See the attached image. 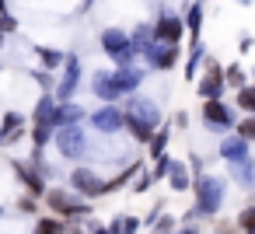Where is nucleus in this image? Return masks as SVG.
<instances>
[{
	"label": "nucleus",
	"mask_w": 255,
	"mask_h": 234,
	"mask_svg": "<svg viewBox=\"0 0 255 234\" xmlns=\"http://www.w3.org/2000/svg\"><path fill=\"white\" fill-rule=\"evenodd\" d=\"M192 189H196V210H199L203 217L220 213L224 196H227V182H224V178H217V175H199V178L192 182Z\"/></svg>",
	"instance_id": "obj_1"
},
{
	"label": "nucleus",
	"mask_w": 255,
	"mask_h": 234,
	"mask_svg": "<svg viewBox=\"0 0 255 234\" xmlns=\"http://www.w3.org/2000/svg\"><path fill=\"white\" fill-rule=\"evenodd\" d=\"M98 42H102V49H105V56L109 60H116V67H129L133 63V42H129V32H123V28H105L102 35H98Z\"/></svg>",
	"instance_id": "obj_2"
},
{
	"label": "nucleus",
	"mask_w": 255,
	"mask_h": 234,
	"mask_svg": "<svg viewBox=\"0 0 255 234\" xmlns=\"http://www.w3.org/2000/svg\"><path fill=\"white\" fill-rule=\"evenodd\" d=\"M46 203H49V210H53L56 217H84V213H91V206L81 199V192L74 196V192H67V189H49V192H46Z\"/></svg>",
	"instance_id": "obj_3"
},
{
	"label": "nucleus",
	"mask_w": 255,
	"mask_h": 234,
	"mask_svg": "<svg viewBox=\"0 0 255 234\" xmlns=\"http://www.w3.org/2000/svg\"><path fill=\"white\" fill-rule=\"evenodd\" d=\"M53 140H56V150H60L63 157H70V161H77V157L88 150V133H84L81 122H77V126H60Z\"/></svg>",
	"instance_id": "obj_4"
},
{
	"label": "nucleus",
	"mask_w": 255,
	"mask_h": 234,
	"mask_svg": "<svg viewBox=\"0 0 255 234\" xmlns=\"http://www.w3.org/2000/svg\"><path fill=\"white\" fill-rule=\"evenodd\" d=\"M203 122H206L213 133H227V129H234V126H238V122H234L231 105H227V102H220V98H203Z\"/></svg>",
	"instance_id": "obj_5"
},
{
	"label": "nucleus",
	"mask_w": 255,
	"mask_h": 234,
	"mask_svg": "<svg viewBox=\"0 0 255 234\" xmlns=\"http://www.w3.org/2000/svg\"><path fill=\"white\" fill-rule=\"evenodd\" d=\"M91 126H95L98 133H105V136H116V133L126 129V112H123L116 102H105L102 109L91 112Z\"/></svg>",
	"instance_id": "obj_6"
},
{
	"label": "nucleus",
	"mask_w": 255,
	"mask_h": 234,
	"mask_svg": "<svg viewBox=\"0 0 255 234\" xmlns=\"http://www.w3.org/2000/svg\"><path fill=\"white\" fill-rule=\"evenodd\" d=\"M182 35H185V21H182L178 14H171V11H161L157 21H154V39H157V42H171V46H178Z\"/></svg>",
	"instance_id": "obj_7"
},
{
	"label": "nucleus",
	"mask_w": 255,
	"mask_h": 234,
	"mask_svg": "<svg viewBox=\"0 0 255 234\" xmlns=\"http://www.w3.org/2000/svg\"><path fill=\"white\" fill-rule=\"evenodd\" d=\"M77 84H81V60L70 53L67 63H63V77H60V84L53 88V98H56V102H70L74 91H77Z\"/></svg>",
	"instance_id": "obj_8"
},
{
	"label": "nucleus",
	"mask_w": 255,
	"mask_h": 234,
	"mask_svg": "<svg viewBox=\"0 0 255 234\" xmlns=\"http://www.w3.org/2000/svg\"><path fill=\"white\" fill-rule=\"evenodd\" d=\"M224 88H227V81H224V67L210 60L206 70H203V77L196 81V91H199V98H220Z\"/></svg>",
	"instance_id": "obj_9"
},
{
	"label": "nucleus",
	"mask_w": 255,
	"mask_h": 234,
	"mask_svg": "<svg viewBox=\"0 0 255 234\" xmlns=\"http://www.w3.org/2000/svg\"><path fill=\"white\" fill-rule=\"evenodd\" d=\"M143 60H147V67H150V70L168 74V70H175V67H178V46H171V42H154V49H150Z\"/></svg>",
	"instance_id": "obj_10"
},
{
	"label": "nucleus",
	"mask_w": 255,
	"mask_h": 234,
	"mask_svg": "<svg viewBox=\"0 0 255 234\" xmlns=\"http://www.w3.org/2000/svg\"><path fill=\"white\" fill-rule=\"evenodd\" d=\"M91 91H95V98H102V102H119V98H126V91H123L119 81H116V70H98V74L91 77Z\"/></svg>",
	"instance_id": "obj_11"
},
{
	"label": "nucleus",
	"mask_w": 255,
	"mask_h": 234,
	"mask_svg": "<svg viewBox=\"0 0 255 234\" xmlns=\"http://www.w3.org/2000/svg\"><path fill=\"white\" fill-rule=\"evenodd\" d=\"M126 116H129V119H140V122H147V126H161V112H157V105H154L150 98H143V95H133V98H129Z\"/></svg>",
	"instance_id": "obj_12"
},
{
	"label": "nucleus",
	"mask_w": 255,
	"mask_h": 234,
	"mask_svg": "<svg viewBox=\"0 0 255 234\" xmlns=\"http://www.w3.org/2000/svg\"><path fill=\"white\" fill-rule=\"evenodd\" d=\"M70 189L74 192H81V196H102V178L91 171V168H77L74 175H70Z\"/></svg>",
	"instance_id": "obj_13"
},
{
	"label": "nucleus",
	"mask_w": 255,
	"mask_h": 234,
	"mask_svg": "<svg viewBox=\"0 0 255 234\" xmlns=\"http://www.w3.org/2000/svg\"><path fill=\"white\" fill-rule=\"evenodd\" d=\"M129 42H133V53H136V60H143L150 49H154V21H140L133 32H129Z\"/></svg>",
	"instance_id": "obj_14"
},
{
	"label": "nucleus",
	"mask_w": 255,
	"mask_h": 234,
	"mask_svg": "<svg viewBox=\"0 0 255 234\" xmlns=\"http://www.w3.org/2000/svg\"><path fill=\"white\" fill-rule=\"evenodd\" d=\"M14 171H18L21 185H28V192H32V196H46V192H49V189H46V175H42V171H35V168H28V164H21V161H14Z\"/></svg>",
	"instance_id": "obj_15"
},
{
	"label": "nucleus",
	"mask_w": 255,
	"mask_h": 234,
	"mask_svg": "<svg viewBox=\"0 0 255 234\" xmlns=\"http://www.w3.org/2000/svg\"><path fill=\"white\" fill-rule=\"evenodd\" d=\"M84 119V109L81 105H74V102H56V109H53V126L60 129V126H77Z\"/></svg>",
	"instance_id": "obj_16"
},
{
	"label": "nucleus",
	"mask_w": 255,
	"mask_h": 234,
	"mask_svg": "<svg viewBox=\"0 0 255 234\" xmlns=\"http://www.w3.org/2000/svg\"><path fill=\"white\" fill-rule=\"evenodd\" d=\"M116 81H119V88H123L126 95H136V88L143 84V70H140L136 63H129V67H119V70H116Z\"/></svg>",
	"instance_id": "obj_17"
},
{
	"label": "nucleus",
	"mask_w": 255,
	"mask_h": 234,
	"mask_svg": "<svg viewBox=\"0 0 255 234\" xmlns=\"http://www.w3.org/2000/svg\"><path fill=\"white\" fill-rule=\"evenodd\" d=\"M227 164L231 161H241V157H248V140H241L238 133L234 136H227V140H220V150H217Z\"/></svg>",
	"instance_id": "obj_18"
},
{
	"label": "nucleus",
	"mask_w": 255,
	"mask_h": 234,
	"mask_svg": "<svg viewBox=\"0 0 255 234\" xmlns=\"http://www.w3.org/2000/svg\"><path fill=\"white\" fill-rule=\"evenodd\" d=\"M18 136H25V116L21 112H7L4 116V126H0V143H11Z\"/></svg>",
	"instance_id": "obj_19"
},
{
	"label": "nucleus",
	"mask_w": 255,
	"mask_h": 234,
	"mask_svg": "<svg viewBox=\"0 0 255 234\" xmlns=\"http://www.w3.org/2000/svg\"><path fill=\"white\" fill-rule=\"evenodd\" d=\"M182 14H185V18H182V21H185V32L192 35V42H199V35H203V4H199V0H192Z\"/></svg>",
	"instance_id": "obj_20"
},
{
	"label": "nucleus",
	"mask_w": 255,
	"mask_h": 234,
	"mask_svg": "<svg viewBox=\"0 0 255 234\" xmlns=\"http://www.w3.org/2000/svg\"><path fill=\"white\" fill-rule=\"evenodd\" d=\"M227 168H231V178L238 185H255V161H252V154L241 157V161H231Z\"/></svg>",
	"instance_id": "obj_21"
},
{
	"label": "nucleus",
	"mask_w": 255,
	"mask_h": 234,
	"mask_svg": "<svg viewBox=\"0 0 255 234\" xmlns=\"http://www.w3.org/2000/svg\"><path fill=\"white\" fill-rule=\"evenodd\" d=\"M168 182L175 192H189L192 189V178H189V168L182 161H171V171H168Z\"/></svg>",
	"instance_id": "obj_22"
},
{
	"label": "nucleus",
	"mask_w": 255,
	"mask_h": 234,
	"mask_svg": "<svg viewBox=\"0 0 255 234\" xmlns=\"http://www.w3.org/2000/svg\"><path fill=\"white\" fill-rule=\"evenodd\" d=\"M126 133H129L136 143H150V136L157 133V126H147V122H140V119H129V116H126Z\"/></svg>",
	"instance_id": "obj_23"
},
{
	"label": "nucleus",
	"mask_w": 255,
	"mask_h": 234,
	"mask_svg": "<svg viewBox=\"0 0 255 234\" xmlns=\"http://www.w3.org/2000/svg\"><path fill=\"white\" fill-rule=\"evenodd\" d=\"M203 60H206V49H203V42H192V53H189V60H185V81H189V84H192V77L199 74Z\"/></svg>",
	"instance_id": "obj_24"
},
{
	"label": "nucleus",
	"mask_w": 255,
	"mask_h": 234,
	"mask_svg": "<svg viewBox=\"0 0 255 234\" xmlns=\"http://www.w3.org/2000/svg\"><path fill=\"white\" fill-rule=\"evenodd\" d=\"M53 109H56V98L46 91L39 102H35V112H32V122H53Z\"/></svg>",
	"instance_id": "obj_25"
},
{
	"label": "nucleus",
	"mask_w": 255,
	"mask_h": 234,
	"mask_svg": "<svg viewBox=\"0 0 255 234\" xmlns=\"http://www.w3.org/2000/svg\"><path fill=\"white\" fill-rule=\"evenodd\" d=\"M168 140H171V129H168V126H157V133H154V136H150V143H147V150H150V157H154V161H157V157H164Z\"/></svg>",
	"instance_id": "obj_26"
},
{
	"label": "nucleus",
	"mask_w": 255,
	"mask_h": 234,
	"mask_svg": "<svg viewBox=\"0 0 255 234\" xmlns=\"http://www.w3.org/2000/svg\"><path fill=\"white\" fill-rule=\"evenodd\" d=\"M35 56L42 60V67H46V70H56V67H63V63H67V56H63L60 49H49V46H35Z\"/></svg>",
	"instance_id": "obj_27"
},
{
	"label": "nucleus",
	"mask_w": 255,
	"mask_h": 234,
	"mask_svg": "<svg viewBox=\"0 0 255 234\" xmlns=\"http://www.w3.org/2000/svg\"><path fill=\"white\" fill-rule=\"evenodd\" d=\"M234 105H238L245 116H252V112H255V84L238 88V91H234Z\"/></svg>",
	"instance_id": "obj_28"
},
{
	"label": "nucleus",
	"mask_w": 255,
	"mask_h": 234,
	"mask_svg": "<svg viewBox=\"0 0 255 234\" xmlns=\"http://www.w3.org/2000/svg\"><path fill=\"white\" fill-rule=\"evenodd\" d=\"M32 234H67V224H63V217H42Z\"/></svg>",
	"instance_id": "obj_29"
},
{
	"label": "nucleus",
	"mask_w": 255,
	"mask_h": 234,
	"mask_svg": "<svg viewBox=\"0 0 255 234\" xmlns=\"http://www.w3.org/2000/svg\"><path fill=\"white\" fill-rule=\"evenodd\" d=\"M224 81H227V88H245L248 81H245V70H241V63H231V67H224Z\"/></svg>",
	"instance_id": "obj_30"
},
{
	"label": "nucleus",
	"mask_w": 255,
	"mask_h": 234,
	"mask_svg": "<svg viewBox=\"0 0 255 234\" xmlns=\"http://www.w3.org/2000/svg\"><path fill=\"white\" fill-rule=\"evenodd\" d=\"M234 129H238V136H241V140L255 143V112H252V116H245V119H241V122H238Z\"/></svg>",
	"instance_id": "obj_31"
},
{
	"label": "nucleus",
	"mask_w": 255,
	"mask_h": 234,
	"mask_svg": "<svg viewBox=\"0 0 255 234\" xmlns=\"http://www.w3.org/2000/svg\"><path fill=\"white\" fill-rule=\"evenodd\" d=\"M238 227H241V231H255V206H245V210L238 213Z\"/></svg>",
	"instance_id": "obj_32"
},
{
	"label": "nucleus",
	"mask_w": 255,
	"mask_h": 234,
	"mask_svg": "<svg viewBox=\"0 0 255 234\" xmlns=\"http://www.w3.org/2000/svg\"><path fill=\"white\" fill-rule=\"evenodd\" d=\"M154 234H175V217H168V213L157 217L154 220Z\"/></svg>",
	"instance_id": "obj_33"
},
{
	"label": "nucleus",
	"mask_w": 255,
	"mask_h": 234,
	"mask_svg": "<svg viewBox=\"0 0 255 234\" xmlns=\"http://www.w3.org/2000/svg\"><path fill=\"white\" fill-rule=\"evenodd\" d=\"M154 182H157V178H154V171H140V175H136V182H133V189H136V192H147Z\"/></svg>",
	"instance_id": "obj_34"
},
{
	"label": "nucleus",
	"mask_w": 255,
	"mask_h": 234,
	"mask_svg": "<svg viewBox=\"0 0 255 234\" xmlns=\"http://www.w3.org/2000/svg\"><path fill=\"white\" fill-rule=\"evenodd\" d=\"M168 171H171V157H168V154H164V157H157V168H154V178H157V182H161V178H164V175H168Z\"/></svg>",
	"instance_id": "obj_35"
},
{
	"label": "nucleus",
	"mask_w": 255,
	"mask_h": 234,
	"mask_svg": "<svg viewBox=\"0 0 255 234\" xmlns=\"http://www.w3.org/2000/svg\"><path fill=\"white\" fill-rule=\"evenodd\" d=\"M18 210L21 213H35V196H21L18 199Z\"/></svg>",
	"instance_id": "obj_36"
},
{
	"label": "nucleus",
	"mask_w": 255,
	"mask_h": 234,
	"mask_svg": "<svg viewBox=\"0 0 255 234\" xmlns=\"http://www.w3.org/2000/svg\"><path fill=\"white\" fill-rule=\"evenodd\" d=\"M136 227H140V220H133V217H123V234H136Z\"/></svg>",
	"instance_id": "obj_37"
},
{
	"label": "nucleus",
	"mask_w": 255,
	"mask_h": 234,
	"mask_svg": "<svg viewBox=\"0 0 255 234\" xmlns=\"http://www.w3.org/2000/svg\"><path fill=\"white\" fill-rule=\"evenodd\" d=\"M0 28H4V32H18V21L11 14H4V18H0Z\"/></svg>",
	"instance_id": "obj_38"
},
{
	"label": "nucleus",
	"mask_w": 255,
	"mask_h": 234,
	"mask_svg": "<svg viewBox=\"0 0 255 234\" xmlns=\"http://www.w3.org/2000/svg\"><path fill=\"white\" fill-rule=\"evenodd\" d=\"M252 46H255V39H252V35H241V39H238V53H248Z\"/></svg>",
	"instance_id": "obj_39"
},
{
	"label": "nucleus",
	"mask_w": 255,
	"mask_h": 234,
	"mask_svg": "<svg viewBox=\"0 0 255 234\" xmlns=\"http://www.w3.org/2000/svg\"><path fill=\"white\" fill-rule=\"evenodd\" d=\"M175 126L185 129V126H189V112H175Z\"/></svg>",
	"instance_id": "obj_40"
},
{
	"label": "nucleus",
	"mask_w": 255,
	"mask_h": 234,
	"mask_svg": "<svg viewBox=\"0 0 255 234\" xmlns=\"http://www.w3.org/2000/svg\"><path fill=\"white\" fill-rule=\"evenodd\" d=\"M91 234H112L109 227H102V224H91Z\"/></svg>",
	"instance_id": "obj_41"
},
{
	"label": "nucleus",
	"mask_w": 255,
	"mask_h": 234,
	"mask_svg": "<svg viewBox=\"0 0 255 234\" xmlns=\"http://www.w3.org/2000/svg\"><path fill=\"white\" fill-rule=\"evenodd\" d=\"M7 14V0H0V18H4Z\"/></svg>",
	"instance_id": "obj_42"
},
{
	"label": "nucleus",
	"mask_w": 255,
	"mask_h": 234,
	"mask_svg": "<svg viewBox=\"0 0 255 234\" xmlns=\"http://www.w3.org/2000/svg\"><path fill=\"white\" fill-rule=\"evenodd\" d=\"M178 234H199V231H196V227H182Z\"/></svg>",
	"instance_id": "obj_43"
},
{
	"label": "nucleus",
	"mask_w": 255,
	"mask_h": 234,
	"mask_svg": "<svg viewBox=\"0 0 255 234\" xmlns=\"http://www.w3.org/2000/svg\"><path fill=\"white\" fill-rule=\"evenodd\" d=\"M4 35H7V32H4V28H0V49H4Z\"/></svg>",
	"instance_id": "obj_44"
},
{
	"label": "nucleus",
	"mask_w": 255,
	"mask_h": 234,
	"mask_svg": "<svg viewBox=\"0 0 255 234\" xmlns=\"http://www.w3.org/2000/svg\"><path fill=\"white\" fill-rule=\"evenodd\" d=\"M238 4H252V0H238Z\"/></svg>",
	"instance_id": "obj_45"
},
{
	"label": "nucleus",
	"mask_w": 255,
	"mask_h": 234,
	"mask_svg": "<svg viewBox=\"0 0 255 234\" xmlns=\"http://www.w3.org/2000/svg\"><path fill=\"white\" fill-rule=\"evenodd\" d=\"M241 234H255V231H241Z\"/></svg>",
	"instance_id": "obj_46"
},
{
	"label": "nucleus",
	"mask_w": 255,
	"mask_h": 234,
	"mask_svg": "<svg viewBox=\"0 0 255 234\" xmlns=\"http://www.w3.org/2000/svg\"><path fill=\"white\" fill-rule=\"evenodd\" d=\"M74 234H84V231H74Z\"/></svg>",
	"instance_id": "obj_47"
},
{
	"label": "nucleus",
	"mask_w": 255,
	"mask_h": 234,
	"mask_svg": "<svg viewBox=\"0 0 255 234\" xmlns=\"http://www.w3.org/2000/svg\"><path fill=\"white\" fill-rule=\"evenodd\" d=\"M0 70H4V63H0Z\"/></svg>",
	"instance_id": "obj_48"
},
{
	"label": "nucleus",
	"mask_w": 255,
	"mask_h": 234,
	"mask_svg": "<svg viewBox=\"0 0 255 234\" xmlns=\"http://www.w3.org/2000/svg\"><path fill=\"white\" fill-rule=\"evenodd\" d=\"M199 4H203V0H199Z\"/></svg>",
	"instance_id": "obj_49"
}]
</instances>
